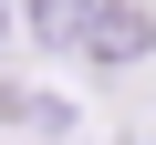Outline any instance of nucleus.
Masks as SVG:
<instances>
[{
  "instance_id": "f257e3e1",
  "label": "nucleus",
  "mask_w": 156,
  "mask_h": 145,
  "mask_svg": "<svg viewBox=\"0 0 156 145\" xmlns=\"http://www.w3.org/2000/svg\"><path fill=\"white\" fill-rule=\"evenodd\" d=\"M73 52H94V62H146V52H156V21L135 11V0H94V21H83Z\"/></svg>"
},
{
  "instance_id": "f03ea898",
  "label": "nucleus",
  "mask_w": 156,
  "mask_h": 145,
  "mask_svg": "<svg viewBox=\"0 0 156 145\" xmlns=\"http://www.w3.org/2000/svg\"><path fill=\"white\" fill-rule=\"evenodd\" d=\"M83 21H94V0H31V42H42V52H73Z\"/></svg>"
},
{
  "instance_id": "7ed1b4c3",
  "label": "nucleus",
  "mask_w": 156,
  "mask_h": 145,
  "mask_svg": "<svg viewBox=\"0 0 156 145\" xmlns=\"http://www.w3.org/2000/svg\"><path fill=\"white\" fill-rule=\"evenodd\" d=\"M0 31H11V0H0Z\"/></svg>"
}]
</instances>
